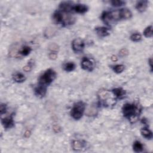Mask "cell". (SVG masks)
Returning <instances> with one entry per match:
<instances>
[{
	"label": "cell",
	"instance_id": "13",
	"mask_svg": "<svg viewBox=\"0 0 153 153\" xmlns=\"http://www.w3.org/2000/svg\"><path fill=\"white\" fill-rule=\"evenodd\" d=\"M112 92L114 94V95L118 99L123 98L126 94V91L121 87H117V88L114 89L112 90Z\"/></svg>",
	"mask_w": 153,
	"mask_h": 153
},
{
	"label": "cell",
	"instance_id": "17",
	"mask_svg": "<svg viewBox=\"0 0 153 153\" xmlns=\"http://www.w3.org/2000/svg\"><path fill=\"white\" fill-rule=\"evenodd\" d=\"M133 149L135 152H141L143 151V146L142 143L138 141H136L133 145Z\"/></svg>",
	"mask_w": 153,
	"mask_h": 153
},
{
	"label": "cell",
	"instance_id": "7",
	"mask_svg": "<svg viewBox=\"0 0 153 153\" xmlns=\"http://www.w3.org/2000/svg\"><path fill=\"white\" fill-rule=\"evenodd\" d=\"M1 124L4 129H9L15 126V122L13 120V115L6 117L1 119Z\"/></svg>",
	"mask_w": 153,
	"mask_h": 153
},
{
	"label": "cell",
	"instance_id": "21",
	"mask_svg": "<svg viewBox=\"0 0 153 153\" xmlns=\"http://www.w3.org/2000/svg\"><path fill=\"white\" fill-rule=\"evenodd\" d=\"M143 35L146 38H151L152 36V26L146 27L143 31Z\"/></svg>",
	"mask_w": 153,
	"mask_h": 153
},
{
	"label": "cell",
	"instance_id": "8",
	"mask_svg": "<svg viewBox=\"0 0 153 153\" xmlns=\"http://www.w3.org/2000/svg\"><path fill=\"white\" fill-rule=\"evenodd\" d=\"M81 68L86 71H92L93 70V64L92 61L88 58H83L81 63Z\"/></svg>",
	"mask_w": 153,
	"mask_h": 153
},
{
	"label": "cell",
	"instance_id": "18",
	"mask_svg": "<svg viewBox=\"0 0 153 153\" xmlns=\"http://www.w3.org/2000/svg\"><path fill=\"white\" fill-rule=\"evenodd\" d=\"M13 80L16 83H20L24 82L26 80V77L23 74L20 72H17L13 75Z\"/></svg>",
	"mask_w": 153,
	"mask_h": 153
},
{
	"label": "cell",
	"instance_id": "15",
	"mask_svg": "<svg viewBox=\"0 0 153 153\" xmlns=\"http://www.w3.org/2000/svg\"><path fill=\"white\" fill-rule=\"evenodd\" d=\"M54 21L59 24H62L63 21V13L59 10L55 12L53 15Z\"/></svg>",
	"mask_w": 153,
	"mask_h": 153
},
{
	"label": "cell",
	"instance_id": "2",
	"mask_svg": "<svg viewBox=\"0 0 153 153\" xmlns=\"http://www.w3.org/2000/svg\"><path fill=\"white\" fill-rule=\"evenodd\" d=\"M56 77V72L52 69L45 71L39 78L38 84L47 87L52 83Z\"/></svg>",
	"mask_w": 153,
	"mask_h": 153
},
{
	"label": "cell",
	"instance_id": "27",
	"mask_svg": "<svg viewBox=\"0 0 153 153\" xmlns=\"http://www.w3.org/2000/svg\"><path fill=\"white\" fill-rule=\"evenodd\" d=\"M120 55L122 56H126L127 54H128V51L126 50V49H123V50H122L121 51H120Z\"/></svg>",
	"mask_w": 153,
	"mask_h": 153
},
{
	"label": "cell",
	"instance_id": "28",
	"mask_svg": "<svg viewBox=\"0 0 153 153\" xmlns=\"http://www.w3.org/2000/svg\"><path fill=\"white\" fill-rule=\"evenodd\" d=\"M49 57L51 59H56L57 58V54L56 52H52L49 55Z\"/></svg>",
	"mask_w": 153,
	"mask_h": 153
},
{
	"label": "cell",
	"instance_id": "5",
	"mask_svg": "<svg viewBox=\"0 0 153 153\" xmlns=\"http://www.w3.org/2000/svg\"><path fill=\"white\" fill-rule=\"evenodd\" d=\"M84 47V42L81 38H76L72 42V48L75 53L82 52Z\"/></svg>",
	"mask_w": 153,
	"mask_h": 153
},
{
	"label": "cell",
	"instance_id": "24",
	"mask_svg": "<svg viewBox=\"0 0 153 153\" xmlns=\"http://www.w3.org/2000/svg\"><path fill=\"white\" fill-rule=\"evenodd\" d=\"M126 3L125 1H122V0H117V1H111V4L114 7H120L124 5Z\"/></svg>",
	"mask_w": 153,
	"mask_h": 153
},
{
	"label": "cell",
	"instance_id": "19",
	"mask_svg": "<svg viewBox=\"0 0 153 153\" xmlns=\"http://www.w3.org/2000/svg\"><path fill=\"white\" fill-rule=\"evenodd\" d=\"M75 65L73 62H68L67 63L64 65V70L67 72H72L75 69Z\"/></svg>",
	"mask_w": 153,
	"mask_h": 153
},
{
	"label": "cell",
	"instance_id": "11",
	"mask_svg": "<svg viewBox=\"0 0 153 153\" xmlns=\"http://www.w3.org/2000/svg\"><path fill=\"white\" fill-rule=\"evenodd\" d=\"M95 31L97 35L100 37H105L110 35L109 29L104 26L96 28Z\"/></svg>",
	"mask_w": 153,
	"mask_h": 153
},
{
	"label": "cell",
	"instance_id": "6",
	"mask_svg": "<svg viewBox=\"0 0 153 153\" xmlns=\"http://www.w3.org/2000/svg\"><path fill=\"white\" fill-rule=\"evenodd\" d=\"M74 4L71 1H64L59 4V10L63 13H70L74 11Z\"/></svg>",
	"mask_w": 153,
	"mask_h": 153
},
{
	"label": "cell",
	"instance_id": "9",
	"mask_svg": "<svg viewBox=\"0 0 153 153\" xmlns=\"http://www.w3.org/2000/svg\"><path fill=\"white\" fill-rule=\"evenodd\" d=\"M35 94L39 97H43L47 93V87L38 84L34 90Z\"/></svg>",
	"mask_w": 153,
	"mask_h": 153
},
{
	"label": "cell",
	"instance_id": "14",
	"mask_svg": "<svg viewBox=\"0 0 153 153\" xmlns=\"http://www.w3.org/2000/svg\"><path fill=\"white\" fill-rule=\"evenodd\" d=\"M88 10V7L84 4H78L74 6V11L75 13L80 14H84Z\"/></svg>",
	"mask_w": 153,
	"mask_h": 153
},
{
	"label": "cell",
	"instance_id": "20",
	"mask_svg": "<svg viewBox=\"0 0 153 153\" xmlns=\"http://www.w3.org/2000/svg\"><path fill=\"white\" fill-rule=\"evenodd\" d=\"M32 49L29 46H24L20 52V54L23 56H26L30 54Z\"/></svg>",
	"mask_w": 153,
	"mask_h": 153
},
{
	"label": "cell",
	"instance_id": "4",
	"mask_svg": "<svg viewBox=\"0 0 153 153\" xmlns=\"http://www.w3.org/2000/svg\"><path fill=\"white\" fill-rule=\"evenodd\" d=\"M86 109V104L82 101L78 102L75 103L71 110V116L75 120H78L81 119L84 114Z\"/></svg>",
	"mask_w": 153,
	"mask_h": 153
},
{
	"label": "cell",
	"instance_id": "3",
	"mask_svg": "<svg viewBox=\"0 0 153 153\" xmlns=\"http://www.w3.org/2000/svg\"><path fill=\"white\" fill-rule=\"evenodd\" d=\"M139 109L135 104H125L122 108V113L124 117L131 120L139 114Z\"/></svg>",
	"mask_w": 153,
	"mask_h": 153
},
{
	"label": "cell",
	"instance_id": "26",
	"mask_svg": "<svg viewBox=\"0 0 153 153\" xmlns=\"http://www.w3.org/2000/svg\"><path fill=\"white\" fill-rule=\"evenodd\" d=\"M32 64L28 63V64L27 65H26L25 67H23V70L26 72H29L32 70Z\"/></svg>",
	"mask_w": 153,
	"mask_h": 153
},
{
	"label": "cell",
	"instance_id": "25",
	"mask_svg": "<svg viewBox=\"0 0 153 153\" xmlns=\"http://www.w3.org/2000/svg\"><path fill=\"white\" fill-rule=\"evenodd\" d=\"M7 111V105L5 104H1L0 105V113L1 115L5 114Z\"/></svg>",
	"mask_w": 153,
	"mask_h": 153
},
{
	"label": "cell",
	"instance_id": "29",
	"mask_svg": "<svg viewBox=\"0 0 153 153\" xmlns=\"http://www.w3.org/2000/svg\"><path fill=\"white\" fill-rule=\"evenodd\" d=\"M148 64H149V66H150V68H151V71H152V58H150L149 60H148Z\"/></svg>",
	"mask_w": 153,
	"mask_h": 153
},
{
	"label": "cell",
	"instance_id": "1",
	"mask_svg": "<svg viewBox=\"0 0 153 153\" xmlns=\"http://www.w3.org/2000/svg\"><path fill=\"white\" fill-rule=\"evenodd\" d=\"M132 16V13L130 10L127 9H122L117 10L105 12L102 15L101 19L105 23L108 25L111 22L129 19Z\"/></svg>",
	"mask_w": 153,
	"mask_h": 153
},
{
	"label": "cell",
	"instance_id": "22",
	"mask_svg": "<svg viewBox=\"0 0 153 153\" xmlns=\"http://www.w3.org/2000/svg\"><path fill=\"white\" fill-rule=\"evenodd\" d=\"M124 67H125L123 65H116L113 66V70L116 73L120 74L124 70Z\"/></svg>",
	"mask_w": 153,
	"mask_h": 153
},
{
	"label": "cell",
	"instance_id": "23",
	"mask_svg": "<svg viewBox=\"0 0 153 153\" xmlns=\"http://www.w3.org/2000/svg\"><path fill=\"white\" fill-rule=\"evenodd\" d=\"M130 38L133 42H139L142 40V36L139 33H134L132 34Z\"/></svg>",
	"mask_w": 153,
	"mask_h": 153
},
{
	"label": "cell",
	"instance_id": "10",
	"mask_svg": "<svg viewBox=\"0 0 153 153\" xmlns=\"http://www.w3.org/2000/svg\"><path fill=\"white\" fill-rule=\"evenodd\" d=\"M86 142L83 141H74L72 143V146L73 149L78 151H81L83 149L86 147Z\"/></svg>",
	"mask_w": 153,
	"mask_h": 153
},
{
	"label": "cell",
	"instance_id": "12",
	"mask_svg": "<svg viewBox=\"0 0 153 153\" xmlns=\"http://www.w3.org/2000/svg\"><path fill=\"white\" fill-rule=\"evenodd\" d=\"M148 1L146 0H143V1H138L136 4V9L140 13L144 12L148 7Z\"/></svg>",
	"mask_w": 153,
	"mask_h": 153
},
{
	"label": "cell",
	"instance_id": "16",
	"mask_svg": "<svg viewBox=\"0 0 153 153\" xmlns=\"http://www.w3.org/2000/svg\"><path fill=\"white\" fill-rule=\"evenodd\" d=\"M142 135L147 139H151L152 138V132L148 129V127H143L141 130Z\"/></svg>",
	"mask_w": 153,
	"mask_h": 153
}]
</instances>
